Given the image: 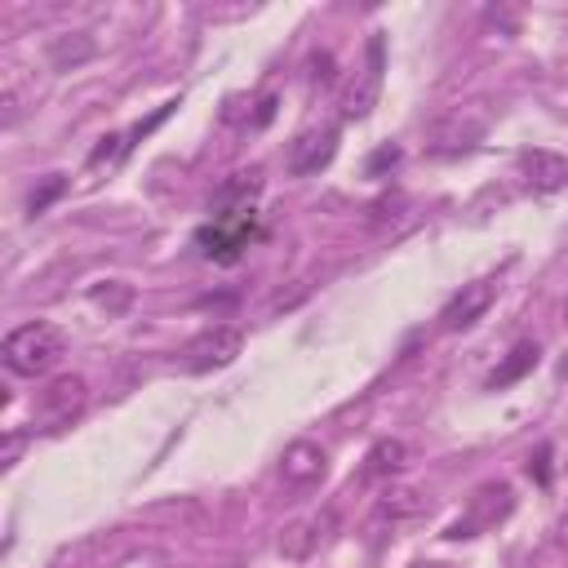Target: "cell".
Returning <instances> with one entry per match:
<instances>
[{
  "mask_svg": "<svg viewBox=\"0 0 568 568\" xmlns=\"http://www.w3.org/2000/svg\"><path fill=\"white\" fill-rule=\"evenodd\" d=\"M62 351H67L62 328L49 324V320H31V324H18V328L4 337L0 359H4V368L18 373V377H44V373L62 359Z\"/></svg>",
  "mask_w": 568,
  "mask_h": 568,
  "instance_id": "1",
  "label": "cell"
},
{
  "mask_svg": "<svg viewBox=\"0 0 568 568\" xmlns=\"http://www.w3.org/2000/svg\"><path fill=\"white\" fill-rule=\"evenodd\" d=\"M257 235H262L257 213H231V217H213V222H204V226L195 231V248H200L209 262L231 266V262L244 257V248H248Z\"/></svg>",
  "mask_w": 568,
  "mask_h": 568,
  "instance_id": "2",
  "label": "cell"
},
{
  "mask_svg": "<svg viewBox=\"0 0 568 568\" xmlns=\"http://www.w3.org/2000/svg\"><path fill=\"white\" fill-rule=\"evenodd\" d=\"M240 351H244V333H240L235 324H209L204 333H195V337L182 346L178 364H182V373L204 377V373H217V368L235 364Z\"/></svg>",
  "mask_w": 568,
  "mask_h": 568,
  "instance_id": "3",
  "label": "cell"
},
{
  "mask_svg": "<svg viewBox=\"0 0 568 568\" xmlns=\"http://www.w3.org/2000/svg\"><path fill=\"white\" fill-rule=\"evenodd\" d=\"M382 71H386V40H382V31H373V36H368V49H364V67H359V75L351 80V89H346V98H342V115H346V120H364V115L377 106Z\"/></svg>",
  "mask_w": 568,
  "mask_h": 568,
  "instance_id": "4",
  "label": "cell"
},
{
  "mask_svg": "<svg viewBox=\"0 0 568 568\" xmlns=\"http://www.w3.org/2000/svg\"><path fill=\"white\" fill-rule=\"evenodd\" d=\"M337 124H320V129H302L293 142H288V151H284V169L293 173V178H315L320 169H328L333 164V155H337Z\"/></svg>",
  "mask_w": 568,
  "mask_h": 568,
  "instance_id": "5",
  "label": "cell"
},
{
  "mask_svg": "<svg viewBox=\"0 0 568 568\" xmlns=\"http://www.w3.org/2000/svg\"><path fill=\"white\" fill-rule=\"evenodd\" d=\"M493 302H497V280H470V284H462V288L444 302L439 328H444V333H462V328L479 324Z\"/></svg>",
  "mask_w": 568,
  "mask_h": 568,
  "instance_id": "6",
  "label": "cell"
},
{
  "mask_svg": "<svg viewBox=\"0 0 568 568\" xmlns=\"http://www.w3.org/2000/svg\"><path fill=\"white\" fill-rule=\"evenodd\" d=\"M324 475H328V453H324L320 444L297 439V444H288V448L280 453V479H284L288 488H315Z\"/></svg>",
  "mask_w": 568,
  "mask_h": 568,
  "instance_id": "7",
  "label": "cell"
},
{
  "mask_svg": "<svg viewBox=\"0 0 568 568\" xmlns=\"http://www.w3.org/2000/svg\"><path fill=\"white\" fill-rule=\"evenodd\" d=\"M519 178H524V186L532 195H550V191L568 186V155L546 151V146L519 151Z\"/></svg>",
  "mask_w": 568,
  "mask_h": 568,
  "instance_id": "8",
  "label": "cell"
},
{
  "mask_svg": "<svg viewBox=\"0 0 568 568\" xmlns=\"http://www.w3.org/2000/svg\"><path fill=\"white\" fill-rule=\"evenodd\" d=\"M262 195V169H240L231 178H222V186L209 200L213 217H231V213H253V200Z\"/></svg>",
  "mask_w": 568,
  "mask_h": 568,
  "instance_id": "9",
  "label": "cell"
},
{
  "mask_svg": "<svg viewBox=\"0 0 568 568\" xmlns=\"http://www.w3.org/2000/svg\"><path fill=\"white\" fill-rule=\"evenodd\" d=\"M84 399H89V386H84V377H75V373H62V377H53L44 390H40V413H44V422H53V426H67L80 408H84Z\"/></svg>",
  "mask_w": 568,
  "mask_h": 568,
  "instance_id": "10",
  "label": "cell"
},
{
  "mask_svg": "<svg viewBox=\"0 0 568 568\" xmlns=\"http://www.w3.org/2000/svg\"><path fill=\"white\" fill-rule=\"evenodd\" d=\"M333 528H337V515H333V510H320V515H311V519H297V524L284 528L280 550H284L288 559H306V555H315V550L333 537Z\"/></svg>",
  "mask_w": 568,
  "mask_h": 568,
  "instance_id": "11",
  "label": "cell"
},
{
  "mask_svg": "<svg viewBox=\"0 0 568 568\" xmlns=\"http://www.w3.org/2000/svg\"><path fill=\"white\" fill-rule=\"evenodd\" d=\"M488 497H493V484H484V488L470 497V519L453 524V528H448V537H475L479 528H493L497 519H506V515H510V506H515V501H510V488H501V493H497V501H488Z\"/></svg>",
  "mask_w": 568,
  "mask_h": 568,
  "instance_id": "12",
  "label": "cell"
},
{
  "mask_svg": "<svg viewBox=\"0 0 568 568\" xmlns=\"http://www.w3.org/2000/svg\"><path fill=\"white\" fill-rule=\"evenodd\" d=\"M44 53H49V67L53 71H75L80 62H89L98 53V44H93L89 31H67V36H53Z\"/></svg>",
  "mask_w": 568,
  "mask_h": 568,
  "instance_id": "13",
  "label": "cell"
},
{
  "mask_svg": "<svg viewBox=\"0 0 568 568\" xmlns=\"http://www.w3.org/2000/svg\"><path fill=\"white\" fill-rule=\"evenodd\" d=\"M537 342H515L510 346V355L488 373V390H506V386H515L519 377H528L532 368H537Z\"/></svg>",
  "mask_w": 568,
  "mask_h": 568,
  "instance_id": "14",
  "label": "cell"
},
{
  "mask_svg": "<svg viewBox=\"0 0 568 568\" xmlns=\"http://www.w3.org/2000/svg\"><path fill=\"white\" fill-rule=\"evenodd\" d=\"M399 466H404V444L386 435V439H377V444L368 448V457H364V470H359V475H364V479H390Z\"/></svg>",
  "mask_w": 568,
  "mask_h": 568,
  "instance_id": "15",
  "label": "cell"
},
{
  "mask_svg": "<svg viewBox=\"0 0 568 568\" xmlns=\"http://www.w3.org/2000/svg\"><path fill=\"white\" fill-rule=\"evenodd\" d=\"M377 510H382V515H390V519H408V515H417V510H422V497H417L413 488H390V493L377 501Z\"/></svg>",
  "mask_w": 568,
  "mask_h": 568,
  "instance_id": "16",
  "label": "cell"
},
{
  "mask_svg": "<svg viewBox=\"0 0 568 568\" xmlns=\"http://www.w3.org/2000/svg\"><path fill=\"white\" fill-rule=\"evenodd\" d=\"M62 191H67V173H49V178L27 195V213H31V217H36V213H44Z\"/></svg>",
  "mask_w": 568,
  "mask_h": 568,
  "instance_id": "17",
  "label": "cell"
},
{
  "mask_svg": "<svg viewBox=\"0 0 568 568\" xmlns=\"http://www.w3.org/2000/svg\"><path fill=\"white\" fill-rule=\"evenodd\" d=\"M399 164H404V146H399V142H382V146L368 155L364 173H368V178H386V173L399 169Z\"/></svg>",
  "mask_w": 568,
  "mask_h": 568,
  "instance_id": "18",
  "label": "cell"
},
{
  "mask_svg": "<svg viewBox=\"0 0 568 568\" xmlns=\"http://www.w3.org/2000/svg\"><path fill=\"white\" fill-rule=\"evenodd\" d=\"M528 475H537V484H550V444H541L537 457H528Z\"/></svg>",
  "mask_w": 568,
  "mask_h": 568,
  "instance_id": "19",
  "label": "cell"
},
{
  "mask_svg": "<svg viewBox=\"0 0 568 568\" xmlns=\"http://www.w3.org/2000/svg\"><path fill=\"white\" fill-rule=\"evenodd\" d=\"M271 115H275V93H266V98H262V102H257V115H253V120H248V124H253V129H262V124H266V120H271Z\"/></svg>",
  "mask_w": 568,
  "mask_h": 568,
  "instance_id": "20",
  "label": "cell"
},
{
  "mask_svg": "<svg viewBox=\"0 0 568 568\" xmlns=\"http://www.w3.org/2000/svg\"><path fill=\"white\" fill-rule=\"evenodd\" d=\"M559 377L568 382V351H564V359H559Z\"/></svg>",
  "mask_w": 568,
  "mask_h": 568,
  "instance_id": "21",
  "label": "cell"
}]
</instances>
